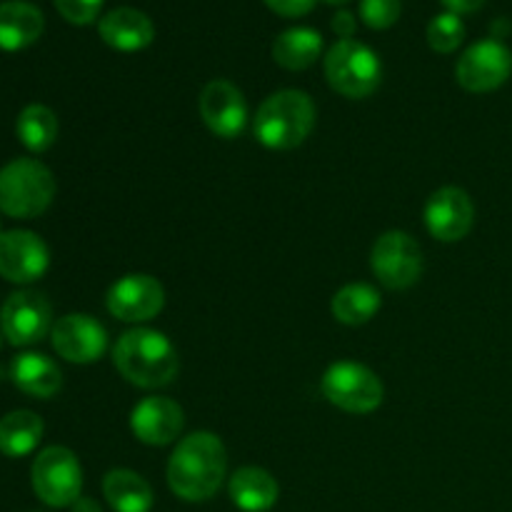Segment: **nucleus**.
I'll return each instance as SVG.
<instances>
[{
  "mask_svg": "<svg viewBox=\"0 0 512 512\" xmlns=\"http://www.w3.org/2000/svg\"><path fill=\"white\" fill-rule=\"evenodd\" d=\"M228 473V453L218 435L193 433L178 443L168 460V485L185 503L210 500Z\"/></svg>",
  "mask_w": 512,
  "mask_h": 512,
  "instance_id": "f257e3e1",
  "label": "nucleus"
},
{
  "mask_svg": "<svg viewBox=\"0 0 512 512\" xmlns=\"http://www.w3.org/2000/svg\"><path fill=\"white\" fill-rule=\"evenodd\" d=\"M113 363L130 385L143 390L165 388L178 375V353L160 330L135 328L120 335Z\"/></svg>",
  "mask_w": 512,
  "mask_h": 512,
  "instance_id": "f03ea898",
  "label": "nucleus"
},
{
  "mask_svg": "<svg viewBox=\"0 0 512 512\" xmlns=\"http://www.w3.org/2000/svg\"><path fill=\"white\" fill-rule=\"evenodd\" d=\"M315 128V103L303 90H278L255 115V138L270 150H293Z\"/></svg>",
  "mask_w": 512,
  "mask_h": 512,
  "instance_id": "7ed1b4c3",
  "label": "nucleus"
},
{
  "mask_svg": "<svg viewBox=\"0 0 512 512\" xmlns=\"http://www.w3.org/2000/svg\"><path fill=\"white\" fill-rule=\"evenodd\" d=\"M55 198V178L48 165L15 158L0 168V213L15 220L43 215Z\"/></svg>",
  "mask_w": 512,
  "mask_h": 512,
  "instance_id": "20e7f679",
  "label": "nucleus"
},
{
  "mask_svg": "<svg viewBox=\"0 0 512 512\" xmlns=\"http://www.w3.org/2000/svg\"><path fill=\"white\" fill-rule=\"evenodd\" d=\"M325 78L343 98L363 100L378 90L383 65L370 45L360 40H338L325 55Z\"/></svg>",
  "mask_w": 512,
  "mask_h": 512,
  "instance_id": "39448f33",
  "label": "nucleus"
},
{
  "mask_svg": "<svg viewBox=\"0 0 512 512\" xmlns=\"http://www.w3.org/2000/svg\"><path fill=\"white\" fill-rule=\"evenodd\" d=\"M320 388L330 405L353 415L373 413L383 405L385 398L383 380L368 365H360L355 360H338L330 365Z\"/></svg>",
  "mask_w": 512,
  "mask_h": 512,
  "instance_id": "423d86ee",
  "label": "nucleus"
},
{
  "mask_svg": "<svg viewBox=\"0 0 512 512\" xmlns=\"http://www.w3.org/2000/svg\"><path fill=\"white\" fill-rule=\"evenodd\" d=\"M30 483L40 503L48 508H70L83 490V468L73 450L53 445L33 460Z\"/></svg>",
  "mask_w": 512,
  "mask_h": 512,
  "instance_id": "0eeeda50",
  "label": "nucleus"
},
{
  "mask_svg": "<svg viewBox=\"0 0 512 512\" xmlns=\"http://www.w3.org/2000/svg\"><path fill=\"white\" fill-rule=\"evenodd\" d=\"M370 268L383 288L408 290L423 275V250L413 235L403 230H390L375 240Z\"/></svg>",
  "mask_w": 512,
  "mask_h": 512,
  "instance_id": "6e6552de",
  "label": "nucleus"
},
{
  "mask_svg": "<svg viewBox=\"0 0 512 512\" xmlns=\"http://www.w3.org/2000/svg\"><path fill=\"white\" fill-rule=\"evenodd\" d=\"M53 330V308L38 290H18L0 308V333L15 348L40 343Z\"/></svg>",
  "mask_w": 512,
  "mask_h": 512,
  "instance_id": "1a4fd4ad",
  "label": "nucleus"
},
{
  "mask_svg": "<svg viewBox=\"0 0 512 512\" xmlns=\"http://www.w3.org/2000/svg\"><path fill=\"white\" fill-rule=\"evenodd\" d=\"M512 53L498 38H485L470 45L455 65V78L468 93H493L508 83Z\"/></svg>",
  "mask_w": 512,
  "mask_h": 512,
  "instance_id": "9d476101",
  "label": "nucleus"
},
{
  "mask_svg": "<svg viewBox=\"0 0 512 512\" xmlns=\"http://www.w3.org/2000/svg\"><path fill=\"white\" fill-rule=\"evenodd\" d=\"M105 305L108 313L123 323H145L163 310L165 290L153 275L130 273L110 285Z\"/></svg>",
  "mask_w": 512,
  "mask_h": 512,
  "instance_id": "9b49d317",
  "label": "nucleus"
},
{
  "mask_svg": "<svg viewBox=\"0 0 512 512\" xmlns=\"http://www.w3.org/2000/svg\"><path fill=\"white\" fill-rule=\"evenodd\" d=\"M50 343H53L55 353L68 363L90 365L103 358L105 348H108V333L93 315L70 313L53 325Z\"/></svg>",
  "mask_w": 512,
  "mask_h": 512,
  "instance_id": "f8f14e48",
  "label": "nucleus"
},
{
  "mask_svg": "<svg viewBox=\"0 0 512 512\" xmlns=\"http://www.w3.org/2000/svg\"><path fill=\"white\" fill-rule=\"evenodd\" d=\"M50 265L48 245L30 230L0 233V275L8 283L28 285L43 278Z\"/></svg>",
  "mask_w": 512,
  "mask_h": 512,
  "instance_id": "ddd939ff",
  "label": "nucleus"
},
{
  "mask_svg": "<svg viewBox=\"0 0 512 512\" xmlns=\"http://www.w3.org/2000/svg\"><path fill=\"white\" fill-rule=\"evenodd\" d=\"M200 118L218 138H238L248 125L245 95L230 80H210L200 93Z\"/></svg>",
  "mask_w": 512,
  "mask_h": 512,
  "instance_id": "4468645a",
  "label": "nucleus"
},
{
  "mask_svg": "<svg viewBox=\"0 0 512 512\" xmlns=\"http://www.w3.org/2000/svg\"><path fill=\"white\" fill-rule=\"evenodd\" d=\"M475 205L463 188L445 185L435 190L425 203V225L433 238L443 243H458L473 230Z\"/></svg>",
  "mask_w": 512,
  "mask_h": 512,
  "instance_id": "2eb2a0df",
  "label": "nucleus"
},
{
  "mask_svg": "<svg viewBox=\"0 0 512 512\" xmlns=\"http://www.w3.org/2000/svg\"><path fill=\"white\" fill-rule=\"evenodd\" d=\"M185 415L175 400L170 398H143L130 413V430L135 438L153 448H163L178 440L183 433Z\"/></svg>",
  "mask_w": 512,
  "mask_h": 512,
  "instance_id": "dca6fc26",
  "label": "nucleus"
},
{
  "mask_svg": "<svg viewBox=\"0 0 512 512\" xmlns=\"http://www.w3.org/2000/svg\"><path fill=\"white\" fill-rule=\"evenodd\" d=\"M98 33L105 45L120 53H138L145 50L155 38V25L143 10H135L123 5V8L110 10L98 23Z\"/></svg>",
  "mask_w": 512,
  "mask_h": 512,
  "instance_id": "f3484780",
  "label": "nucleus"
},
{
  "mask_svg": "<svg viewBox=\"0 0 512 512\" xmlns=\"http://www.w3.org/2000/svg\"><path fill=\"white\" fill-rule=\"evenodd\" d=\"M45 18L33 3L5 0L0 3V50H25L43 35Z\"/></svg>",
  "mask_w": 512,
  "mask_h": 512,
  "instance_id": "a211bd4d",
  "label": "nucleus"
},
{
  "mask_svg": "<svg viewBox=\"0 0 512 512\" xmlns=\"http://www.w3.org/2000/svg\"><path fill=\"white\" fill-rule=\"evenodd\" d=\"M10 378H13L15 388L38 400L53 398L63 385L60 368L43 353H20L10 363Z\"/></svg>",
  "mask_w": 512,
  "mask_h": 512,
  "instance_id": "6ab92c4d",
  "label": "nucleus"
},
{
  "mask_svg": "<svg viewBox=\"0 0 512 512\" xmlns=\"http://www.w3.org/2000/svg\"><path fill=\"white\" fill-rule=\"evenodd\" d=\"M230 500H233L235 508L243 512H268L278 503V480L263 468H255V465H245V468L235 470L233 478L228 485Z\"/></svg>",
  "mask_w": 512,
  "mask_h": 512,
  "instance_id": "aec40b11",
  "label": "nucleus"
},
{
  "mask_svg": "<svg viewBox=\"0 0 512 512\" xmlns=\"http://www.w3.org/2000/svg\"><path fill=\"white\" fill-rule=\"evenodd\" d=\"M103 495L115 512H150L155 495L148 480L133 470H110L103 478Z\"/></svg>",
  "mask_w": 512,
  "mask_h": 512,
  "instance_id": "412c9836",
  "label": "nucleus"
},
{
  "mask_svg": "<svg viewBox=\"0 0 512 512\" xmlns=\"http://www.w3.org/2000/svg\"><path fill=\"white\" fill-rule=\"evenodd\" d=\"M43 440V420L33 410H13L0 418V453L5 458H25Z\"/></svg>",
  "mask_w": 512,
  "mask_h": 512,
  "instance_id": "4be33fe9",
  "label": "nucleus"
},
{
  "mask_svg": "<svg viewBox=\"0 0 512 512\" xmlns=\"http://www.w3.org/2000/svg\"><path fill=\"white\" fill-rule=\"evenodd\" d=\"M323 53V35L313 28H290L273 43V60L285 70H305Z\"/></svg>",
  "mask_w": 512,
  "mask_h": 512,
  "instance_id": "5701e85b",
  "label": "nucleus"
},
{
  "mask_svg": "<svg viewBox=\"0 0 512 512\" xmlns=\"http://www.w3.org/2000/svg\"><path fill=\"white\" fill-rule=\"evenodd\" d=\"M380 293L368 283H350L333 295V318L343 325H365L380 310Z\"/></svg>",
  "mask_w": 512,
  "mask_h": 512,
  "instance_id": "b1692460",
  "label": "nucleus"
},
{
  "mask_svg": "<svg viewBox=\"0 0 512 512\" xmlns=\"http://www.w3.org/2000/svg\"><path fill=\"white\" fill-rule=\"evenodd\" d=\"M15 133L30 153H45L58 138V118L48 105L33 103L20 110Z\"/></svg>",
  "mask_w": 512,
  "mask_h": 512,
  "instance_id": "393cba45",
  "label": "nucleus"
},
{
  "mask_svg": "<svg viewBox=\"0 0 512 512\" xmlns=\"http://www.w3.org/2000/svg\"><path fill=\"white\" fill-rule=\"evenodd\" d=\"M465 40V25L460 15L455 13H440L430 20L428 25V43L435 53H453L463 45Z\"/></svg>",
  "mask_w": 512,
  "mask_h": 512,
  "instance_id": "a878e982",
  "label": "nucleus"
},
{
  "mask_svg": "<svg viewBox=\"0 0 512 512\" xmlns=\"http://www.w3.org/2000/svg\"><path fill=\"white\" fill-rule=\"evenodd\" d=\"M360 18L368 28L388 30L400 18V0H360Z\"/></svg>",
  "mask_w": 512,
  "mask_h": 512,
  "instance_id": "bb28decb",
  "label": "nucleus"
},
{
  "mask_svg": "<svg viewBox=\"0 0 512 512\" xmlns=\"http://www.w3.org/2000/svg\"><path fill=\"white\" fill-rule=\"evenodd\" d=\"M58 13L73 25H90L98 18L103 0H53Z\"/></svg>",
  "mask_w": 512,
  "mask_h": 512,
  "instance_id": "cd10ccee",
  "label": "nucleus"
},
{
  "mask_svg": "<svg viewBox=\"0 0 512 512\" xmlns=\"http://www.w3.org/2000/svg\"><path fill=\"white\" fill-rule=\"evenodd\" d=\"M265 5L283 18H300L313 10L315 0H265Z\"/></svg>",
  "mask_w": 512,
  "mask_h": 512,
  "instance_id": "c85d7f7f",
  "label": "nucleus"
},
{
  "mask_svg": "<svg viewBox=\"0 0 512 512\" xmlns=\"http://www.w3.org/2000/svg\"><path fill=\"white\" fill-rule=\"evenodd\" d=\"M355 28H358V20H355V15L350 13V10H338V13L333 15V30L343 40H353Z\"/></svg>",
  "mask_w": 512,
  "mask_h": 512,
  "instance_id": "c756f323",
  "label": "nucleus"
},
{
  "mask_svg": "<svg viewBox=\"0 0 512 512\" xmlns=\"http://www.w3.org/2000/svg\"><path fill=\"white\" fill-rule=\"evenodd\" d=\"M443 5L448 8V13L455 15H465V13H475L485 5V0H443Z\"/></svg>",
  "mask_w": 512,
  "mask_h": 512,
  "instance_id": "7c9ffc66",
  "label": "nucleus"
},
{
  "mask_svg": "<svg viewBox=\"0 0 512 512\" xmlns=\"http://www.w3.org/2000/svg\"><path fill=\"white\" fill-rule=\"evenodd\" d=\"M70 510L73 512H103L93 498H83V495H80V498L70 505Z\"/></svg>",
  "mask_w": 512,
  "mask_h": 512,
  "instance_id": "2f4dec72",
  "label": "nucleus"
},
{
  "mask_svg": "<svg viewBox=\"0 0 512 512\" xmlns=\"http://www.w3.org/2000/svg\"><path fill=\"white\" fill-rule=\"evenodd\" d=\"M323 3H328V5H338V8H343V5H348L350 0H323Z\"/></svg>",
  "mask_w": 512,
  "mask_h": 512,
  "instance_id": "473e14b6",
  "label": "nucleus"
},
{
  "mask_svg": "<svg viewBox=\"0 0 512 512\" xmlns=\"http://www.w3.org/2000/svg\"><path fill=\"white\" fill-rule=\"evenodd\" d=\"M0 345H3V333H0Z\"/></svg>",
  "mask_w": 512,
  "mask_h": 512,
  "instance_id": "72a5a7b5",
  "label": "nucleus"
}]
</instances>
